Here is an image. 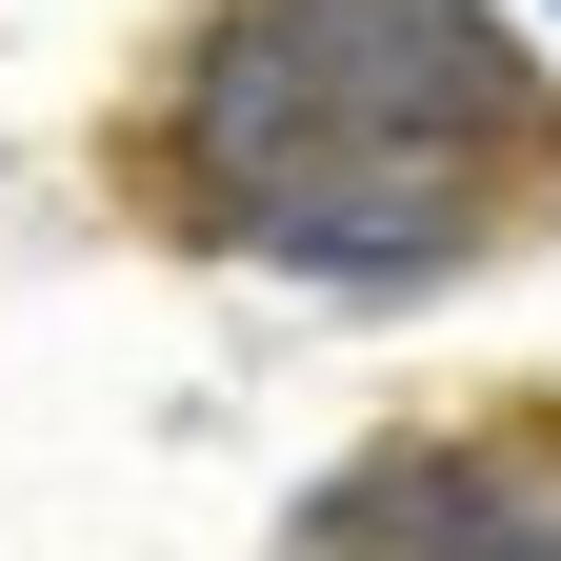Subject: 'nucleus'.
Returning a JSON list of instances; mask_svg holds the SVG:
<instances>
[{"mask_svg":"<svg viewBox=\"0 0 561 561\" xmlns=\"http://www.w3.org/2000/svg\"><path fill=\"white\" fill-rule=\"evenodd\" d=\"M201 221L301 261V280H421L561 161L541 81L481 0H221L181 81Z\"/></svg>","mask_w":561,"mask_h":561,"instance_id":"1","label":"nucleus"},{"mask_svg":"<svg viewBox=\"0 0 561 561\" xmlns=\"http://www.w3.org/2000/svg\"><path fill=\"white\" fill-rule=\"evenodd\" d=\"M301 561H561V522L522 502L502 461H461V442H401V461H362L341 502L301 522Z\"/></svg>","mask_w":561,"mask_h":561,"instance_id":"2","label":"nucleus"}]
</instances>
